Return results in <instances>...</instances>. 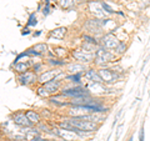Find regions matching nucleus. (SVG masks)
<instances>
[{
  "label": "nucleus",
  "mask_w": 150,
  "mask_h": 141,
  "mask_svg": "<svg viewBox=\"0 0 150 141\" xmlns=\"http://www.w3.org/2000/svg\"><path fill=\"white\" fill-rule=\"evenodd\" d=\"M63 96L69 97V99H75V97H85L90 96L91 92L89 91V89L84 85H73V86H67L63 87L60 91Z\"/></svg>",
  "instance_id": "1"
},
{
  "label": "nucleus",
  "mask_w": 150,
  "mask_h": 141,
  "mask_svg": "<svg viewBox=\"0 0 150 141\" xmlns=\"http://www.w3.org/2000/svg\"><path fill=\"white\" fill-rule=\"evenodd\" d=\"M114 58H115V53L112 50H108L104 46H99L98 50L95 51V60H94V63L99 65L100 68H106L105 65L108 63H110L111 60H114Z\"/></svg>",
  "instance_id": "2"
},
{
  "label": "nucleus",
  "mask_w": 150,
  "mask_h": 141,
  "mask_svg": "<svg viewBox=\"0 0 150 141\" xmlns=\"http://www.w3.org/2000/svg\"><path fill=\"white\" fill-rule=\"evenodd\" d=\"M99 74L104 84H108V85H111V84L118 81L119 79H121V74L119 71H116V70H114L112 68H100Z\"/></svg>",
  "instance_id": "3"
},
{
  "label": "nucleus",
  "mask_w": 150,
  "mask_h": 141,
  "mask_svg": "<svg viewBox=\"0 0 150 141\" xmlns=\"http://www.w3.org/2000/svg\"><path fill=\"white\" fill-rule=\"evenodd\" d=\"M69 121L75 126V128L80 129L83 131H88V133H94V131H96L98 129H99V125H98V123L83 120V119H79V117H70Z\"/></svg>",
  "instance_id": "4"
},
{
  "label": "nucleus",
  "mask_w": 150,
  "mask_h": 141,
  "mask_svg": "<svg viewBox=\"0 0 150 141\" xmlns=\"http://www.w3.org/2000/svg\"><path fill=\"white\" fill-rule=\"evenodd\" d=\"M71 56L76 60L78 63H81V64H89V63H93L94 60H95V53L86 51V50H84L83 48L73 50Z\"/></svg>",
  "instance_id": "5"
},
{
  "label": "nucleus",
  "mask_w": 150,
  "mask_h": 141,
  "mask_svg": "<svg viewBox=\"0 0 150 141\" xmlns=\"http://www.w3.org/2000/svg\"><path fill=\"white\" fill-rule=\"evenodd\" d=\"M120 44V40L112 32H106L100 37V46H104L108 50H115Z\"/></svg>",
  "instance_id": "6"
},
{
  "label": "nucleus",
  "mask_w": 150,
  "mask_h": 141,
  "mask_svg": "<svg viewBox=\"0 0 150 141\" xmlns=\"http://www.w3.org/2000/svg\"><path fill=\"white\" fill-rule=\"evenodd\" d=\"M38 76H39V75L35 74L33 70H29V71H26V73L18 74L16 80L20 85L30 86V85H34V84L38 82Z\"/></svg>",
  "instance_id": "7"
},
{
  "label": "nucleus",
  "mask_w": 150,
  "mask_h": 141,
  "mask_svg": "<svg viewBox=\"0 0 150 141\" xmlns=\"http://www.w3.org/2000/svg\"><path fill=\"white\" fill-rule=\"evenodd\" d=\"M11 121L15 125L20 126V128H23V129H25V128H33V126H34V125L30 123V120L26 117L25 112H23V111L14 112V114L11 115Z\"/></svg>",
  "instance_id": "8"
},
{
  "label": "nucleus",
  "mask_w": 150,
  "mask_h": 141,
  "mask_svg": "<svg viewBox=\"0 0 150 141\" xmlns=\"http://www.w3.org/2000/svg\"><path fill=\"white\" fill-rule=\"evenodd\" d=\"M62 71H63V70H60V69H54V68H53V69L48 70V71L41 73L39 76H38V82H39L40 85H44V84L51 81V80H54Z\"/></svg>",
  "instance_id": "9"
},
{
  "label": "nucleus",
  "mask_w": 150,
  "mask_h": 141,
  "mask_svg": "<svg viewBox=\"0 0 150 141\" xmlns=\"http://www.w3.org/2000/svg\"><path fill=\"white\" fill-rule=\"evenodd\" d=\"M85 29L88 31H90V34L94 35L95 32H101L104 31V27H103V23L100 19H96V18H94V19H90V20H86L85 23Z\"/></svg>",
  "instance_id": "10"
},
{
  "label": "nucleus",
  "mask_w": 150,
  "mask_h": 141,
  "mask_svg": "<svg viewBox=\"0 0 150 141\" xmlns=\"http://www.w3.org/2000/svg\"><path fill=\"white\" fill-rule=\"evenodd\" d=\"M46 90H48V92L50 94L51 96L53 95H56V94H59L60 91H62L63 89V81H59V80H51V81L46 82L43 85Z\"/></svg>",
  "instance_id": "11"
},
{
  "label": "nucleus",
  "mask_w": 150,
  "mask_h": 141,
  "mask_svg": "<svg viewBox=\"0 0 150 141\" xmlns=\"http://www.w3.org/2000/svg\"><path fill=\"white\" fill-rule=\"evenodd\" d=\"M84 78H85V80H88V81L94 82V84H104V81H103V79L99 74V70H96V69H88L84 73Z\"/></svg>",
  "instance_id": "12"
},
{
  "label": "nucleus",
  "mask_w": 150,
  "mask_h": 141,
  "mask_svg": "<svg viewBox=\"0 0 150 141\" xmlns=\"http://www.w3.org/2000/svg\"><path fill=\"white\" fill-rule=\"evenodd\" d=\"M88 68L85 66V64L81 63H69L67 64V71L68 74H76V73H85Z\"/></svg>",
  "instance_id": "13"
},
{
  "label": "nucleus",
  "mask_w": 150,
  "mask_h": 141,
  "mask_svg": "<svg viewBox=\"0 0 150 141\" xmlns=\"http://www.w3.org/2000/svg\"><path fill=\"white\" fill-rule=\"evenodd\" d=\"M14 68V71H15L16 74H23V73H26L29 71V70H31V59L28 60V61H21V63H18L15 65H13Z\"/></svg>",
  "instance_id": "14"
},
{
  "label": "nucleus",
  "mask_w": 150,
  "mask_h": 141,
  "mask_svg": "<svg viewBox=\"0 0 150 141\" xmlns=\"http://www.w3.org/2000/svg\"><path fill=\"white\" fill-rule=\"evenodd\" d=\"M25 115L26 117L30 120V123L33 125H36V124H40V121H41V116L40 114L38 111L35 110H26L25 111Z\"/></svg>",
  "instance_id": "15"
},
{
  "label": "nucleus",
  "mask_w": 150,
  "mask_h": 141,
  "mask_svg": "<svg viewBox=\"0 0 150 141\" xmlns=\"http://www.w3.org/2000/svg\"><path fill=\"white\" fill-rule=\"evenodd\" d=\"M84 76V73H76V74H69L67 75L65 80L67 81H70L74 85H83L81 84V78Z\"/></svg>",
  "instance_id": "16"
},
{
  "label": "nucleus",
  "mask_w": 150,
  "mask_h": 141,
  "mask_svg": "<svg viewBox=\"0 0 150 141\" xmlns=\"http://www.w3.org/2000/svg\"><path fill=\"white\" fill-rule=\"evenodd\" d=\"M67 31H68V29L65 26H60V27H56V29L51 30L50 36H54L55 39H64L65 35H67Z\"/></svg>",
  "instance_id": "17"
},
{
  "label": "nucleus",
  "mask_w": 150,
  "mask_h": 141,
  "mask_svg": "<svg viewBox=\"0 0 150 141\" xmlns=\"http://www.w3.org/2000/svg\"><path fill=\"white\" fill-rule=\"evenodd\" d=\"M46 64L50 65V66H55L58 69L59 66H67V61H64L63 59H59V58H48L46 59Z\"/></svg>",
  "instance_id": "18"
},
{
  "label": "nucleus",
  "mask_w": 150,
  "mask_h": 141,
  "mask_svg": "<svg viewBox=\"0 0 150 141\" xmlns=\"http://www.w3.org/2000/svg\"><path fill=\"white\" fill-rule=\"evenodd\" d=\"M33 49L36 50L38 53H40L41 55H46L49 53L48 51V44H45V43H39V44H35L34 46H33Z\"/></svg>",
  "instance_id": "19"
},
{
  "label": "nucleus",
  "mask_w": 150,
  "mask_h": 141,
  "mask_svg": "<svg viewBox=\"0 0 150 141\" xmlns=\"http://www.w3.org/2000/svg\"><path fill=\"white\" fill-rule=\"evenodd\" d=\"M78 0H60V5L64 10H69V9H73L75 5H76Z\"/></svg>",
  "instance_id": "20"
},
{
  "label": "nucleus",
  "mask_w": 150,
  "mask_h": 141,
  "mask_svg": "<svg viewBox=\"0 0 150 141\" xmlns=\"http://www.w3.org/2000/svg\"><path fill=\"white\" fill-rule=\"evenodd\" d=\"M36 95L40 96L41 99H50V96H51L50 94L48 92V90H46L43 85H40L39 87L36 89Z\"/></svg>",
  "instance_id": "21"
},
{
  "label": "nucleus",
  "mask_w": 150,
  "mask_h": 141,
  "mask_svg": "<svg viewBox=\"0 0 150 141\" xmlns=\"http://www.w3.org/2000/svg\"><path fill=\"white\" fill-rule=\"evenodd\" d=\"M100 1V5H101V8L104 9V11L108 14V15H112V14H116V11L112 9L109 4H108L106 1H104V0H99Z\"/></svg>",
  "instance_id": "22"
},
{
  "label": "nucleus",
  "mask_w": 150,
  "mask_h": 141,
  "mask_svg": "<svg viewBox=\"0 0 150 141\" xmlns=\"http://www.w3.org/2000/svg\"><path fill=\"white\" fill-rule=\"evenodd\" d=\"M126 49H128V44H126L125 41H120V44L118 45V48L114 50V53H115V55H123L126 51Z\"/></svg>",
  "instance_id": "23"
},
{
  "label": "nucleus",
  "mask_w": 150,
  "mask_h": 141,
  "mask_svg": "<svg viewBox=\"0 0 150 141\" xmlns=\"http://www.w3.org/2000/svg\"><path fill=\"white\" fill-rule=\"evenodd\" d=\"M38 24V19H36V11L35 13H31L29 18H28V21H26V26H35Z\"/></svg>",
  "instance_id": "24"
},
{
  "label": "nucleus",
  "mask_w": 150,
  "mask_h": 141,
  "mask_svg": "<svg viewBox=\"0 0 150 141\" xmlns=\"http://www.w3.org/2000/svg\"><path fill=\"white\" fill-rule=\"evenodd\" d=\"M54 54L56 58H59V59H63L65 58V55H67V49H64V48H55L54 49Z\"/></svg>",
  "instance_id": "25"
},
{
  "label": "nucleus",
  "mask_w": 150,
  "mask_h": 141,
  "mask_svg": "<svg viewBox=\"0 0 150 141\" xmlns=\"http://www.w3.org/2000/svg\"><path fill=\"white\" fill-rule=\"evenodd\" d=\"M45 66V63H38V64H35L34 66L31 68V70L34 71L35 74H41V73H44V70H43V68Z\"/></svg>",
  "instance_id": "26"
},
{
  "label": "nucleus",
  "mask_w": 150,
  "mask_h": 141,
  "mask_svg": "<svg viewBox=\"0 0 150 141\" xmlns=\"http://www.w3.org/2000/svg\"><path fill=\"white\" fill-rule=\"evenodd\" d=\"M25 51H26L28 54H29L30 58H33V56H38V58H43V56H44V55H41L40 53H38L36 50L33 49V46H31V48H29V49H26Z\"/></svg>",
  "instance_id": "27"
},
{
  "label": "nucleus",
  "mask_w": 150,
  "mask_h": 141,
  "mask_svg": "<svg viewBox=\"0 0 150 141\" xmlns=\"http://www.w3.org/2000/svg\"><path fill=\"white\" fill-rule=\"evenodd\" d=\"M41 13H43V15H44V16H48L49 14L51 13L50 4H45V5H44V8H43V10H41Z\"/></svg>",
  "instance_id": "28"
},
{
  "label": "nucleus",
  "mask_w": 150,
  "mask_h": 141,
  "mask_svg": "<svg viewBox=\"0 0 150 141\" xmlns=\"http://www.w3.org/2000/svg\"><path fill=\"white\" fill-rule=\"evenodd\" d=\"M31 34V31L29 29V26H25V27H23V30H21V35L23 36H25V35H30Z\"/></svg>",
  "instance_id": "29"
},
{
  "label": "nucleus",
  "mask_w": 150,
  "mask_h": 141,
  "mask_svg": "<svg viewBox=\"0 0 150 141\" xmlns=\"http://www.w3.org/2000/svg\"><path fill=\"white\" fill-rule=\"evenodd\" d=\"M139 141H144V125H142L139 130Z\"/></svg>",
  "instance_id": "30"
},
{
  "label": "nucleus",
  "mask_w": 150,
  "mask_h": 141,
  "mask_svg": "<svg viewBox=\"0 0 150 141\" xmlns=\"http://www.w3.org/2000/svg\"><path fill=\"white\" fill-rule=\"evenodd\" d=\"M41 34H43V31H41V30H38L36 32H33V36H34V37H38V36H40Z\"/></svg>",
  "instance_id": "31"
},
{
  "label": "nucleus",
  "mask_w": 150,
  "mask_h": 141,
  "mask_svg": "<svg viewBox=\"0 0 150 141\" xmlns=\"http://www.w3.org/2000/svg\"><path fill=\"white\" fill-rule=\"evenodd\" d=\"M116 14H118V15H120V16H125V14H124L123 11H116Z\"/></svg>",
  "instance_id": "32"
},
{
  "label": "nucleus",
  "mask_w": 150,
  "mask_h": 141,
  "mask_svg": "<svg viewBox=\"0 0 150 141\" xmlns=\"http://www.w3.org/2000/svg\"><path fill=\"white\" fill-rule=\"evenodd\" d=\"M44 3H45V4H50V0H45Z\"/></svg>",
  "instance_id": "33"
},
{
  "label": "nucleus",
  "mask_w": 150,
  "mask_h": 141,
  "mask_svg": "<svg viewBox=\"0 0 150 141\" xmlns=\"http://www.w3.org/2000/svg\"><path fill=\"white\" fill-rule=\"evenodd\" d=\"M133 140H134V137H133V136H130V139H129L128 141H133Z\"/></svg>",
  "instance_id": "34"
},
{
  "label": "nucleus",
  "mask_w": 150,
  "mask_h": 141,
  "mask_svg": "<svg viewBox=\"0 0 150 141\" xmlns=\"http://www.w3.org/2000/svg\"><path fill=\"white\" fill-rule=\"evenodd\" d=\"M106 141H110V136H109V137H108V140Z\"/></svg>",
  "instance_id": "35"
}]
</instances>
